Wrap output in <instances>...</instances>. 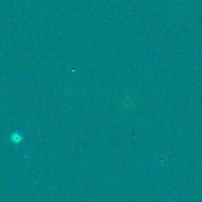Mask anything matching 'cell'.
<instances>
[{"label":"cell","mask_w":202,"mask_h":202,"mask_svg":"<svg viewBox=\"0 0 202 202\" xmlns=\"http://www.w3.org/2000/svg\"><path fill=\"white\" fill-rule=\"evenodd\" d=\"M23 136L18 132L13 133L11 136V141L14 145H18L23 141Z\"/></svg>","instance_id":"cell-1"}]
</instances>
